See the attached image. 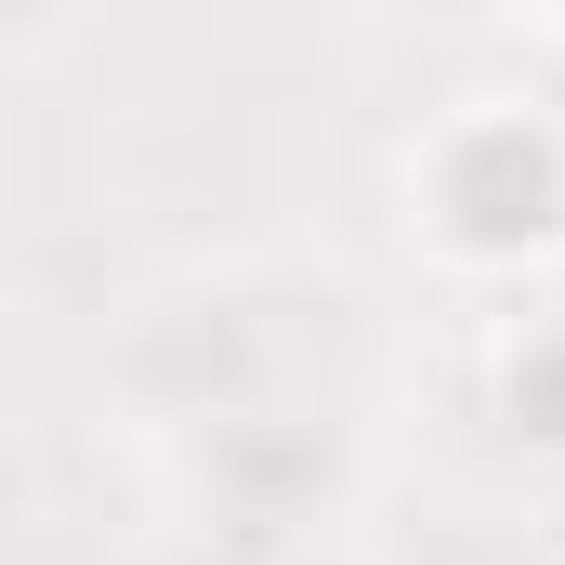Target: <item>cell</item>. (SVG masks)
Here are the masks:
<instances>
[{"mask_svg":"<svg viewBox=\"0 0 565 565\" xmlns=\"http://www.w3.org/2000/svg\"><path fill=\"white\" fill-rule=\"evenodd\" d=\"M408 184H422V224L460 264H526V250L565 237V145L526 106H460L408 158Z\"/></svg>","mask_w":565,"mask_h":565,"instance_id":"cell-1","label":"cell"}]
</instances>
